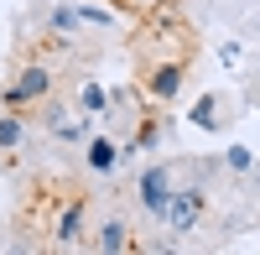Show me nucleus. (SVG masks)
Segmentation results:
<instances>
[{
    "label": "nucleus",
    "mask_w": 260,
    "mask_h": 255,
    "mask_svg": "<svg viewBox=\"0 0 260 255\" xmlns=\"http://www.w3.org/2000/svg\"><path fill=\"white\" fill-rule=\"evenodd\" d=\"M198 214H203V198L192 193V187L167 198V219H172V229H192V224H198Z\"/></svg>",
    "instance_id": "nucleus-1"
},
{
    "label": "nucleus",
    "mask_w": 260,
    "mask_h": 255,
    "mask_svg": "<svg viewBox=\"0 0 260 255\" xmlns=\"http://www.w3.org/2000/svg\"><path fill=\"white\" fill-rule=\"evenodd\" d=\"M167 172H161V167H151V172L141 177V208H146V214H167Z\"/></svg>",
    "instance_id": "nucleus-2"
},
{
    "label": "nucleus",
    "mask_w": 260,
    "mask_h": 255,
    "mask_svg": "<svg viewBox=\"0 0 260 255\" xmlns=\"http://www.w3.org/2000/svg\"><path fill=\"white\" fill-rule=\"evenodd\" d=\"M37 94H47V68H26V73H21V83L6 94V104L16 110V104H26V99H37Z\"/></svg>",
    "instance_id": "nucleus-3"
},
{
    "label": "nucleus",
    "mask_w": 260,
    "mask_h": 255,
    "mask_svg": "<svg viewBox=\"0 0 260 255\" xmlns=\"http://www.w3.org/2000/svg\"><path fill=\"white\" fill-rule=\"evenodd\" d=\"M94 245H99L104 255H110V250H125V245H130V229L110 219V224H104V229H99V240H94Z\"/></svg>",
    "instance_id": "nucleus-4"
},
{
    "label": "nucleus",
    "mask_w": 260,
    "mask_h": 255,
    "mask_svg": "<svg viewBox=\"0 0 260 255\" xmlns=\"http://www.w3.org/2000/svg\"><path fill=\"white\" fill-rule=\"evenodd\" d=\"M115 162H120V151L110 141H94L89 146V167H94V172H115Z\"/></svg>",
    "instance_id": "nucleus-5"
},
{
    "label": "nucleus",
    "mask_w": 260,
    "mask_h": 255,
    "mask_svg": "<svg viewBox=\"0 0 260 255\" xmlns=\"http://www.w3.org/2000/svg\"><path fill=\"white\" fill-rule=\"evenodd\" d=\"M177 89H182V68H161L156 78H151V94H156V99H172Z\"/></svg>",
    "instance_id": "nucleus-6"
},
{
    "label": "nucleus",
    "mask_w": 260,
    "mask_h": 255,
    "mask_svg": "<svg viewBox=\"0 0 260 255\" xmlns=\"http://www.w3.org/2000/svg\"><path fill=\"white\" fill-rule=\"evenodd\" d=\"M21 141H26V125H21L16 115H6V120H0V151H16Z\"/></svg>",
    "instance_id": "nucleus-7"
},
{
    "label": "nucleus",
    "mask_w": 260,
    "mask_h": 255,
    "mask_svg": "<svg viewBox=\"0 0 260 255\" xmlns=\"http://www.w3.org/2000/svg\"><path fill=\"white\" fill-rule=\"evenodd\" d=\"M78 224H83V208L73 203V208H68V214H62V219H57V240H62V245H73V240H78Z\"/></svg>",
    "instance_id": "nucleus-8"
},
{
    "label": "nucleus",
    "mask_w": 260,
    "mask_h": 255,
    "mask_svg": "<svg viewBox=\"0 0 260 255\" xmlns=\"http://www.w3.org/2000/svg\"><path fill=\"white\" fill-rule=\"evenodd\" d=\"M78 21H83V11H73V6H57V11H52V31H73Z\"/></svg>",
    "instance_id": "nucleus-9"
},
{
    "label": "nucleus",
    "mask_w": 260,
    "mask_h": 255,
    "mask_svg": "<svg viewBox=\"0 0 260 255\" xmlns=\"http://www.w3.org/2000/svg\"><path fill=\"white\" fill-rule=\"evenodd\" d=\"M83 110H89V115L104 110V89H99V83H83Z\"/></svg>",
    "instance_id": "nucleus-10"
},
{
    "label": "nucleus",
    "mask_w": 260,
    "mask_h": 255,
    "mask_svg": "<svg viewBox=\"0 0 260 255\" xmlns=\"http://www.w3.org/2000/svg\"><path fill=\"white\" fill-rule=\"evenodd\" d=\"M192 120H198V125H208V131H213V99H198V110H192Z\"/></svg>",
    "instance_id": "nucleus-11"
},
{
    "label": "nucleus",
    "mask_w": 260,
    "mask_h": 255,
    "mask_svg": "<svg viewBox=\"0 0 260 255\" xmlns=\"http://www.w3.org/2000/svg\"><path fill=\"white\" fill-rule=\"evenodd\" d=\"M229 167H234V172H245V167H250V151H245V146H234V151H229Z\"/></svg>",
    "instance_id": "nucleus-12"
}]
</instances>
